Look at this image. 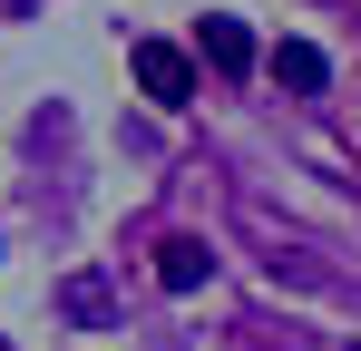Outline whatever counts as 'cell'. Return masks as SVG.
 <instances>
[{"label": "cell", "mask_w": 361, "mask_h": 351, "mask_svg": "<svg viewBox=\"0 0 361 351\" xmlns=\"http://www.w3.org/2000/svg\"><path fill=\"white\" fill-rule=\"evenodd\" d=\"M127 68H137V88H147L157 108H185V98H195V58H185L176 39H137Z\"/></svg>", "instance_id": "obj_1"}, {"label": "cell", "mask_w": 361, "mask_h": 351, "mask_svg": "<svg viewBox=\"0 0 361 351\" xmlns=\"http://www.w3.org/2000/svg\"><path fill=\"white\" fill-rule=\"evenodd\" d=\"M195 49H205V68H215V78H244V68H254V30H244V20H225V10H205Z\"/></svg>", "instance_id": "obj_2"}, {"label": "cell", "mask_w": 361, "mask_h": 351, "mask_svg": "<svg viewBox=\"0 0 361 351\" xmlns=\"http://www.w3.org/2000/svg\"><path fill=\"white\" fill-rule=\"evenodd\" d=\"M205 273H215V254H205L195 234H166V244H157V283H166V292H195Z\"/></svg>", "instance_id": "obj_3"}, {"label": "cell", "mask_w": 361, "mask_h": 351, "mask_svg": "<svg viewBox=\"0 0 361 351\" xmlns=\"http://www.w3.org/2000/svg\"><path fill=\"white\" fill-rule=\"evenodd\" d=\"M264 68H274V78H283V88H302V98H312V88H322V78H332V58L312 49V39H283V49L264 58Z\"/></svg>", "instance_id": "obj_4"}, {"label": "cell", "mask_w": 361, "mask_h": 351, "mask_svg": "<svg viewBox=\"0 0 361 351\" xmlns=\"http://www.w3.org/2000/svg\"><path fill=\"white\" fill-rule=\"evenodd\" d=\"M59 312H68V322H108V283H88V273L59 283Z\"/></svg>", "instance_id": "obj_5"}, {"label": "cell", "mask_w": 361, "mask_h": 351, "mask_svg": "<svg viewBox=\"0 0 361 351\" xmlns=\"http://www.w3.org/2000/svg\"><path fill=\"white\" fill-rule=\"evenodd\" d=\"M352 351H361V342H352Z\"/></svg>", "instance_id": "obj_6"}]
</instances>
